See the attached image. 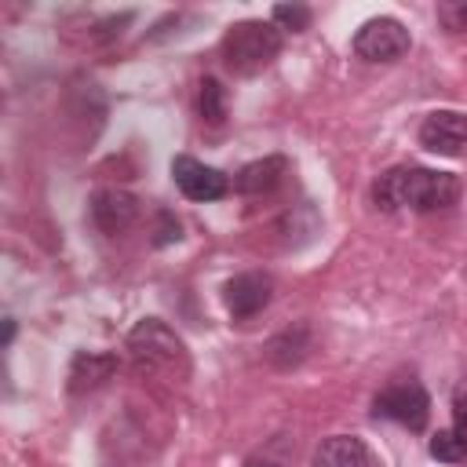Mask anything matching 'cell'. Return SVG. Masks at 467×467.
I'll return each instance as SVG.
<instances>
[{"mask_svg": "<svg viewBox=\"0 0 467 467\" xmlns=\"http://www.w3.org/2000/svg\"><path fill=\"white\" fill-rule=\"evenodd\" d=\"M456 197H460V179L452 171H434L416 164L390 168L372 182V201L383 212H394V208L434 212V208H449Z\"/></svg>", "mask_w": 467, "mask_h": 467, "instance_id": "6da1fadb", "label": "cell"}, {"mask_svg": "<svg viewBox=\"0 0 467 467\" xmlns=\"http://www.w3.org/2000/svg\"><path fill=\"white\" fill-rule=\"evenodd\" d=\"M281 44H285V36L274 22L244 18L223 33V62L237 77H255L281 55Z\"/></svg>", "mask_w": 467, "mask_h": 467, "instance_id": "7a4b0ae2", "label": "cell"}, {"mask_svg": "<svg viewBox=\"0 0 467 467\" xmlns=\"http://www.w3.org/2000/svg\"><path fill=\"white\" fill-rule=\"evenodd\" d=\"M128 350H131L135 365L146 372H186L190 368L186 343L161 317H142L128 332Z\"/></svg>", "mask_w": 467, "mask_h": 467, "instance_id": "3957f363", "label": "cell"}, {"mask_svg": "<svg viewBox=\"0 0 467 467\" xmlns=\"http://www.w3.org/2000/svg\"><path fill=\"white\" fill-rule=\"evenodd\" d=\"M372 416L376 420H390L401 423L409 431H423L431 420V394L420 379H394L383 390H376L372 398Z\"/></svg>", "mask_w": 467, "mask_h": 467, "instance_id": "277c9868", "label": "cell"}, {"mask_svg": "<svg viewBox=\"0 0 467 467\" xmlns=\"http://www.w3.org/2000/svg\"><path fill=\"white\" fill-rule=\"evenodd\" d=\"M350 47H354V55L365 58V62H398V58L412 47V36H409V29H405L398 18L379 15V18L361 22V29L354 33Z\"/></svg>", "mask_w": 467, "mask_h": 467, "instance_id": "5b68a950", "label": "cell"}, {"mask_svg": "<svg viewBox=\"0 0 467 467\" xmlns=\"http://www.w3.org/2000/svg\"><path fill=\"white\" fill-rule=\"evenodd\" d=\"M171 179H175L179 193L186 201H197V204H208V201H219V197L230 193V179L219 168H212V164H204L190 153L171 157Z\"/></svg>", "mask_w": 467, "mask_h": 467, "instance_id": "8992f818", "label": "cell"}, {"mask_svg": "<svg viewBox=\"0 0 467 467\" xmlns=\"http://www.w3.org/2000/svg\"><path fill=\"white\" fill-rule=\"evenodd\" d=\"M274 296V281L270 274L263 270H244V274H234L226 285H223V303L230 310L234 321H248L255 317Z\"/></svg>", "mask_w": 467, "mask_h": 467, "instance_id": "52a82bcc", "label": "cell"}, {"mask_svg": "<svg viewBox=\"0 0 467 467\" xmlns=\"http://www.w3.org/2000/svg\"><path fill=\"white\" fill-rule=\"evenodd\" d=\"M139 219V197L128 193V190H117V186H106V190H95L91 193V223L102 230V234H124L131 230Z\"/></svg>", "mask_w": 467, "mask_h": 467, "instance_id": "ba28073f", "label": "cell"}, {"mask_svg": "<svg viewBox=\"0 0 467 467\" xmlns=\"http://www.w3.org/2000/svg\"><path fill=\"white\" fill-rule=\"evenodd\" d=\"M467 142V117L456 109H434L420 124V146L441 157H456Z\"/></svg>", "mask_w": 467, "mask_h": 467, "instance_id": "9c48e42d", "label": "cell"}, {"mask_svg": "<svg viewBox=\"0 0 467 467\" xmlns=\"http://www.w3.org/2000/svg\"><path fill=\"white\" fill-rule=\"evenodd\" d=\"M117 372V354L109 350H77L69 361V394H91L109 383Z\"/></svg>", "mask_w": 467, "mask_h": 467, "instance_id": "30bf717a", "label": "cell"}, {"mask_svg": "<svg viewBox=\"0 0 467 467\" xmlns=\"http://www.w3.org/2000/svg\"><path fill=\"white\" fill-rule=\"evenodd\" d=\"M310 467H376V456L358 434H332L321 438Z\"/></svg>", "mask_w": 467, "mask_h": 467, "instance_id": "8fae6325", "label": "cell"}, {"mask_svg": "<svg viewBox=\"0 0 467 467\" xmlns=\"http://www.w3.org/2000/svg\"><path fill=\"white\" fill-rule=\"evenodd\" d=\"M288 175V161L281 153H270V157H259V161H248L237 175H234V190L237 193H248V197H263L270 190H277Z\"/></svg>", "mask_w": 467, "mask_h": 467, "instance_id": "7c38bea8", "label": "cell"}, {"mask_svg": "<svg viewBox=\"0 0 467 467\" xmlns=\"http://www.w3.org/2000/svg\"><path fill=\"white\" fill-rule=\"evenodd\" d=\"M310 350V328L306 325H296V328H285L277 332L270 343H266V358L270 365L277 368H296Z\"/></svg>", "mask_w": 467, "mask_h": 467, "instance_id": "4fadbf2b", "label": "cell"}, {"mask_svg": "<svg viewBox=\"0 0 467 467\" xmlns=\"http://www.w3.org/2000/svg\"><path fill=\"white\" fill-rule=\"evenodd\" d=\"M197 106H201V120H208V124H223L226 120V91H223V84L215 77L201 80Z\"/></svg>", "mask_w": 467, "mask_h": 467, "instance_id": "5bb4252c", "label": "cell"}, {"mask_svg": "<svg viewBox=\"0 0 467 467\" xmlns=\"http://www.w3.org/2000/svg\"><path fill=\"white\" fill-rule=\"evenodd\" d=\"M427 449H431V456L441 460V463H460V460H467V438H463L456 427L438 431Z\"/></svg>", "mask_w": 467, "mask_h": 467, "instance_id": "9a60e30c", "label": "cell"}, {"mask_svg": "<svg viewBox=\"0 0 467 467\" xmlns=\"http://www.w3.org/2000/svg\"><path fill=\"white\" fill-rule=\"evenodd\" d=\"M274 26H277V29L303 33V29L310 26V7H303V4H277V7H274Z\"/></svg>", "mask_w": 467, "mask_h": 467, "instance_id": "2e32d148", "label": "cell"}, {"mask_svg": "<svg viewBox=\"0 0 467 467\" xmlns=\"http://www.w3.org/2000/svg\"><path fill=\"white\" fill-rule=\"evenodd\" d=\"M438 22L449 33L467 29V0H445V4H438Z\"/></svg>", "mask_w": 467, "mask_h": 467, "instance_id": "e0dca14e", "label": "cell"}, {"mask_svg": "<svg viewBox=\"0 0 467 467\" xmlns=\"http://www.w3.org/2000/svg\"><path fill=\"white\" fill-rule=\"evenodd\" d=\"M179 237H182V226H179V219H175L168 208H161V212H157L153 244H157V248H164V244H171V241H179Z\"/></svg>", "mask_w": 467, "mask_h": 467, "instance_id": "ac0fdd59", "label": "cell"}, {"mask_svg": "<svg viewBox=\"0 0 467 467\" xmlns=\"http://www.w3.org/2000/svg\"><path fill=\"white\" fill-rule=\"evenodd\" d=\"M452 427L467 438V387H460L452 398Z\"/></svg>", "mask_w": 467, "mask_h": 467, "instance_id": "d6986e66", "label": "cell"}, {"mask_svg": "<svg viewBox=\"0 0 467 467\" xmlns=\"http://www.w3.org/2000/svg\"><path fill=\"white\" fill-rule=\"evenodd\" d=\"M15 339V317H4V347H11Z\"/></svg>", "mask_w": 467, "mask_h": 467, "instance_id": "ffe728a7", "label": "cell"}, {"mask_svg": "<svg viewBox=\"0 0 467 467\" xmlns=\"http://www.w3.org/2000/svg\"><path fill=\"white\" fill-rule=\"evenodd\" d=\"M244 467H285V463H274V460H263V456H252V460H244Z\"/></svg>", "mask_w": 467, "mask_h": 467, "instance_id": "44dd1931", "label": "cell"}]
</instances>
